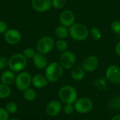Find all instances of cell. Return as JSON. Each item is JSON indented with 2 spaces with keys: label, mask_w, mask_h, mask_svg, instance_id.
Instances as JSON below:
<instances>
[{
  "label": "cell",
  "mask_w": 120,
  "mask_h": 120,
  "mask_svg": "<svg viewBox=\"0 0 120 120\" xmlns=\"http://www.w3.org/2000/svg\"><path fill=\"white\" fill-rule=\"evenodd\" d=\"M90 34L89 27L84 23L75 22L69 27V37L75 41H82L86 40Z\"/></svg>",
  "instance_id": "cell-1"
},
{
  "label": "cell",
  "mask_w": 120,
  "mask_h": 120,
  "mask_svg": "<svg viewBox=\"0 0 120 120\" xmlns=\"http://www.w3.org/2000/svg\"><path fill=\"white\" fill-rule=\"evenodd\" d=\"M63 70L60 63L52 62L45 68V77L49 82H56L62 77Z\"/></svg>",
  "instance_id": "cell-2"
},
{
  "label": "cell",
  "mask_w": 120,
  "mask_h": 120,
  "mask_svg": "<svg viewBox=\"0 0 120 120\" xmlns=\"http://www.w3.org/2000/svg\"><path fill=\"white\" fill-rule=\"evenodd\" d=\"M58 96L59 99L65 104H74L77 99V91L72 86L65 85L59 89Z\"/></svg>",
  "instance_id": "cell-3"
},
{
  "label": "cell",
  "mask_w": 120,
  "mask_h": 120,
  "mask_svg": "<svg viewBox=\"0 0 120 120\" xmlns=\"http://www.w3.org/2000/svg\"><path fill=\"white\" fill-rule=\"evenodd\" d=\"M27 64V59L22 53H15L8 59V68L14 72H20Z\"/></svg>",
  "instance_id": "cell-4"
},
{
  "label": "cell",
  "mask_w": 120,
  "mask_h": 120,
  "mask_svg": "<svg viewBox=\"0 0 120 120\" xmlns=\"http://www.w3.org/2000/svg\"><path fill=\"white\" fill-rule=\"evenodd\" d=\"M55 46V41L50 36H44L39 39L37 43V50L43 54L49 53Z\"/></svg>",
  "instance_id": "cell-5"
},
{
  "label": "cell",
  "mask_w": 120,
  "mask_h": 120,
  "mask_svg": "<svg viewBox=\"0 0 120 120\" xmlns=\"http://www.w3.org/2000/svg\"><path fill=\"white\" fill-rule=\"evenodd\" d=\"M75 111L80 114H86L91 112L94 108L92 101L86 97H82L77 98L74 103Z\"/></svg>",
  "instance_id": "cell-6"
},
{
  "label": "cell",
  "mask_w": 120,
  "mask_h": 120,
  "mask_svg": "<svg viewBox=\"0 0 120 120\" xmlns=\"http://www.w3.org/2000/svg\"><path fill=\"white\" fill-rule=\"evenodd\" d=\"M77 61L76 54L72 51H65L63 52L60 57V64L65 70H70L75 67Z\"/></svg>",
  "instance_id": "cell-7"
},
{
  "label": "cell",
  "mask_w": 120,
  "mask_h": 120,
  "mask_svg": "<svg viewBox=\"0 0 120 120\" xmlns=\"http://www.w3.org/2000/svg\"><path fill=\"white\" fill-rule=\"evenodd\" d=\"M15 85L20 91H25L32 84V76L27 72H20L15 79Z\"/></svg>",
  "instance_id": "cell-8"
},
{
  "label": "cell",
  "mask_w": 120,
  "mask_h": 120,
  "mask_svg": "<svg viewBox=\"0 0 120 120\" xmlns=\"http://www.w3.org/2000/svg\"><path fill=\"white\" fill-rule=\"evenodd\" d=\"M105 79L111 84H120V67L116 65H110L105 71Z\"/></svg>",
  "instance_id": "cell-9"
},
{
  "label": "cell",
  "mask_w": 120,
  "mask_h": 120,
  "mask_svg": "<svg viewBox=\"0 0 120 120\" xmlns=\"http://www.w3.org/2000/svg\"><path fill=\"white\" fill-rule=\"evenodd\" d=\"M99 65V59L95 55L88 56L82 63V67L87 72H92L97 70Z\"/></svg>",
  "instance_id": "cell-10"
},
{
  "label": "cell",
  "mask_w": 120,
  "mask_h": 120,
  "mask_svg": "<svg viewBox=\"0 0 120 120\" xmlns=\"http://www.w3.org/2000/svg\"><path fill=\"white\" fill-rule=\"evenodd\" d=\"M59 21L60 25L69 28L75 22V15L72 11L65 9L60 13L59 15Z\"/></svg>",
  "instance_id": "cell-11"
},
{
  "label": "cell",
  "mask_w": 120,
  "mask_h": 120,
  "mask_svg": "<svg viewBox=\"0 0 120 120\" xmlns=\"http://www.w3.org/2000/svg\"><path fill=\"white\" fill-rule=\"evenodd\" d=\"M22 38L20 32L15 29L8 30L4 33V39L5 41L11 45H15L18 44Z\"/></svg>",
  "instance_id": "cell-12"
},
{
  "label": "cell",
  "mask_w": 120,
  "mask_h": 120,
  "mask_svg": "<svg viewBox=\"0 0 120 120\" xmlns=\"http://www.w3.org/2000/svg\"><path fill=\"white\" fill-rule=\"evenodd\" d=\"M31 6L32 8L39 13H44L52 7L51 0H32Z\"/></svg>",
  "instance_id": "cell-13"
},
{
  "label": "cell",
  "mask_w": 120,
  "mask_h": 120,
  "mask_svg": "<svg viewBox=\"0 0 120 120\" xmlns=\"http://www.w3.org/2000/svg\"><path fill=\"white\" fill-rule=\"evenodd\" d=\"M62 110V105L60 102L57 100L50 101L46 108V112L47 115L50 117H56L60 114Z\"/></svg>",
  "instance_id": "cell-14"
},
{
  "label": "cell",
  "mask_w": 120,
  "mask_h": 120,
  "mask_svg": "<svg viewBox=\"0 0 120 120\" xmlns=\"http://www.w3.org/2000/svg\"><path fill=\"white\" fill-rule=\"evenodd\" d=\"M32 59L34 66L39 70L45 69L48 65V59L45 54L39 52L36 53Z\"/></svg>",
  "instance_id": "cell-15"
},
{
  "label": "cell",
  "mask_w": 120,
  "mask_h": 120,
  "mask_svg": "<svg viewBox=\"0 0 120 120\" xmlns=\"http://www.w3.org/2000/svg\"><path fill=\"white\" fill-rule=\"evenodd\" d=\"M48 80L46 78L45 75L40 74L35 75L32 77V84L37 89H43L48 85Z\"/></svg>",
  "instance_id": "cell-16"
},
{
  "label": "cell",
  "mask_w": 120,
  "mask_h": 120,
  "mask_svg": "<svg viewBox=\"0 0 120 120\" xmlns=\"http://www.w3.org/2000/svg\"><path fill=\"white\" fill-rule=\"evenodd\" d=\"M15 76L14 72H13L11 70L4 71L1 73V77H0L1 83L8 85V86L15 82Z\"/></svg>",
  "instance_id": "cell-17"
},
{
  "label": "cell",
  "mask_w": 120,
  "mask_h": 120,
  "mask_svg": "<svg viewBox=\"0 0 120 120\" xmlns=\"http://www.w3.org/2000/svg\"><path fill=\"white\" fill-rule=\"evenodd\" d=\"M85 70L82 67L77 66L74 67L71 71V77L75 81H81L85 77Z\"/></svg>",
  "instance_id": "cell-18"
},
{
  "label": "cell",
  "mask_w": 120,
  "mask_h": 120,
  "mask_svg": "<svg viewBox=\"0 0 120 120\" xmlns=\"http://www.w3.org/2000/svg\"><path fill=\"white\" fill-rule=\"evenodd\" d=\"M54 34L58 39H65L69 37V28L62 25H58L55 29Z\"/></svg>",
  "instance_id": "cell-19"
},
{
  "label": "cell",
  "mask_w": 120,
  "mask_h": 120,
  "mask_svg": "<svg viewBox=\"0 0 120 120\" xmlns=\"http://www.w3.org/2000/svg\"><path fill=\"white\" fill-rule=\"evenodd\" d=\"M36 97H37V94L34 89L31 88H28L25 91H23V98L25 101L32 102L35 100Z\"/></svg>",
  "instance_id": "cell-20"
},
{
  "label": "cell",
  "mask_w": 120,
  "mask_h": 120,
  "mask_svg": "<svg viewBox=\"0 0 120 120\" xmlns=\"http://www.w3.org/2000/svg\"><path fill=\"white\" fill-rule=\"evenodd\" d=\"M55 46L56 48V49L63 53L65 51L68 50V44L67 42V41L65 39H58L56 42H55Z\"/></svg>",
  "instance_id": "cell-21"
},
{
  "label": "cell",
  "mask_w": 120,
  "mask_h": 120,
  "mask_svg": "<svg viewBox=\"0 0 120 120\" xmlns=\"http://www.w3.org/2000/svg\"><path fill=\"white\" fill-rule=\"evenodd\" d=\"M11 93V90L8 85L4 84L3 83L0 84V99H4L8 97Z\"/></svg>",
  "instance_id": "cell-22"
},
{
  "label": "cell",
  "mask_w": 120,
  "mask_h": 120,
  "mask_svg": "<svg viewBox=\"0 0 120 120\" xmlns=\"http://www.w3.org/2000/svg\"><path fill=\"white\" fill-rule=\"evenodd\" d=\"M90 34L94 41H99L102 37V33L97 27H92L90 30Z\"/></svg>",
  "instance_id": "cell-23"
},
{
  "label": "cell",
  "mask_w": 120,
  "mask_h": 120,
  "mask_svg": "<svg viewBox=\"0 0 120 120\" xmlns=\"http://www.w3.org/2000/svg\"><path fill=\"white\" fill-rule=\"evenodd\" d=\"M109 106L115 110H120V96H115L112 98H111L109 101L108 103Z\"/></svg>",
  "instance_id": "cell-24"
},
{
  "label": "cell",
  "mask_w": 120,
  "mask_h": 120,
  "mask_svg": "<svg viewBox=\"0 0 120 120\" xmlns=\"http://www.w3.org/2000/svg\"><path fill=\"white\" fill-rule=\"evenodd\" d=\"M67 4V0H51L52 7L56 9H63Z\"/></svg>",
  "instance_id": "cell-25"
},
{
  "label": "cell",
  "mask_w": 120,
  "mask_h": 120,
  "mask_svg": "<svg viewBox=\"0 0 120 120\" xmlns=\"http://www.w3.org/2000/svg\"><path fill=\"white\" fill-rule=\"evenodd\" d=\"M106 79H103V78H99L97 79L94 81V85L99 89L101 90H104V88L106 89L107 84H106Z\"/></svg>",
  "instance_id": "cell-26"
},
{
  "label": "cell",
  "mask_w": 120,
  "mask_h": 120,
  "mask_svg": "<svg viewBox=\"0 0 120 120\" xmlns=\"http://www.w3.org/2000/svg\"><path fill=\"white\" fill-rule=\"evenodd\" d=\"M5 109L9 114H13L17 111L18 105L15 102H9L6 104Z\"/></svg>",
  "instance_id": "cell-27"
},
{
  "label": "cell",
  "mask_w": 120,
  "mask_h": 120,
  "mask_svg": "<svg viewBox=\"0 0 120 120\" xmlns=\"http://www.w3.org/2000/svg\"><path fill=\"white\" fill-rule=\"evenodd\" d=\"M75 109L74 104L66 103L63 107V111L66 115H71L75 112Z\"/></svg>",
  "instance_id": "cell-28"
},
{
  "label": "cell",
  "mask_w": 120,
  "mask_h": 120,
  "mask_svg": "<svg viewBox=\"0 0 120 120\" xmlns=\"http://www.w3.org/2000/svg\"><path fill=\"white\" fill-rule=\"evenodd\" d=\"M35 53H35L34 50L32 48H30V47H28V48L25 49L24 51H23V53H22V54L25 56V58L27 59L33 58V57L34 56Z\"/></svg>",
  "instance_id": "cell-29"
},
{
  "label": "cell",
  "mask_w": 120,
  "mask_h": 120,
  "mask_svg": "<svg viewBox=\"0 0 120 120\" xmlns=\"http://www.w3.org/2000/svg\"><path fill=\"white\" fill-rule=\"evenodd\" d=\"M111 30L115 33L117 35L120 32V20H114L111 22L110 25Z\"/></svg>",
  "instance_id": "cell-30"
},
{
  "label": "cell",
  "mask_w": 120,
  "mask_h": 120,
  "mask_svg": "<svg viewBox=\"0 0 120 120\" xmlns=\"http://www.w3.org/2000/svg\"><path fill=\"white\" fill-rule=\"evenodd\" d=\"M9 113L5 108H0V120H9Z\"/></svg>",
  "instance_id": "cell-31"
},
{
  "label": "cell",
  "mask_w": 120,
  "mask_h": 120,
  "mask_svg": "<svg viewBox=\"0 0 120 120\" xmlns=\"http://www.w3.org/2000/svg\"><path fill=\"white\" fill-rule=\"evenodd\" d=\"M8 67V60L4 57H0V70H4Z\"/></svg>",
  "instance_id": "cell-32"
},
{
  "label": "cell",
  "mask_w": 120,
  "mask_h": 120,
  "mask_svg": "<svg viewBox=\"0 0 120 120\" xmlns=\"http://www.w3.org/2000/svg\"><path fill=\"white\" fill-rule=\"evenodd\" d=\"M8 30V25L4 20H0V34H4Z\"/></svg>",
  "instance_id": "cell-33"
},
{
  "label": "cell",
  "mask_w": 120,
  "mask_h": 120,
  "mask_svg": "<svg viewBox=\"0 0 120 120\" xmlns=\"http://www.w3.org/2000/svg\"><path fill=\"white\" fill-rule=\"evenodd\" d=\"M115 51L117 53V55H118L120 56V41L117 43V44L115 46Z\"/></svg>",
  "instance_id": "cell-34"
},
{
  "label": "cell",
  "mask_w": 120,
  "mask_h": 120,
  "mask_svg": "<svg viewBox=\"0 0 120 120\" xmlns=\"http://www.w3.org/2000/svg\"><path fill=\"white\" fill-rule=\"evenodd\" d=\"M110 120H120V115H116L112 117Z\"/></svg>",
  "instance_id": "cell-35"
},
{
  "label": "cell",
  "mask_w": 120,
  "mask_h": 120,
  "mask_svg": "<svg viewBox=\"0 0 120 120\" xmlns=\"http://www.w3.org/2000/svg\"><path fill=\"white\" fill-rule=\"evenodd\" d=\"M10 120H19L18 119H17V118H12V119H11Z\"/></svg>",
  "instance_id": "cell-36"
},
{
  "label": "cell",
  "mask_w": 120,
  "mask_h": 120,
  "mask_svg": "<svg viewBox=\"0 0 120 120\" xmlns=\"http://www.w3.org/2000/svg\"><path fill=\"white\" fill-rule=\"evenodd\" d=\"M117 36H118L119 37H120V33H119V34H117Z\"/></svg>",
  "instance_id": "cell-37"
},
{
  "label": "cell",
  "mask_w": 120,
  "mask_h": 120,
  "mask_svg": "<svg viewBox=\"0 0 120 120\" xmlns=\"http://www.w3.org/2000/svg\"><path fill=\"white\" fill-rule=\"evenodd\" d=\"M119 1H120V0H119Z\"/></svg>",
  "instance_id": "cell-38"
}]
</instances>
